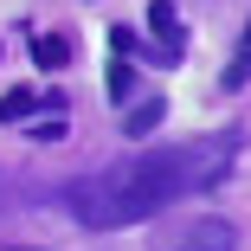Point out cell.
<instances>
[{"label": "cell", "instance_id": "1", "mask_svg": "<svg viewBox=\"0 0 251 251\" xmlns=\"http://www.w3.org/2000/svg\"><path fill=\"white\" fill-rule=\"evenodd\" d=\"M193 187H200V174H187V148H168V155H123L110 168H90V174L65 180L58 200L84 232H123V226L155 219Z\"/></svg>", "mask_w": 251, "mask_h": 251}, {"label": "cell", "instance_id": "2", "mask_svg": "<svg viewBox=\"0 0 251 251\" xmlns=\"http://www.w3.org/2000/svg\"><path fill=\"white\" fill-rule=\"evenodd\" d=\"M148 251H238V226L226 213H200V219H168L155 226Z\"/></svg>", "mask_w": 251, "mask_h": 251}, {"label": "cell", "instance_id": "3", "mask_svg": "<svg viewBox=\"0 0 251 251\" xmlns=\"http://www.w3.org/2000/svg\"><path fill=\"white\" fill-rule=\"evenodd\" d=\"M148 45H155L161 65H180L187 58V26H180L174 0H148Z\"/></svg>", "mask_w": 251, "mask_h": 251}, {"label": "cell", "instance_id": "4", "mask_svg": "<svg viewBox=\"0 0 251 251\" xmlns=\"http://www.w3.org/2000/svg\"><path fill=\"white\" fill-rule=\"evenodd\" d=\"M45 103H52V97H39L32 84H13L7 97H0V123H7V129H26V116H45Z\"/></svg>", "mask_w": 251, "mask_h": 251}, {"label": "cell", "instance_id": "5", "mask_svg": "<svg viewBox=\"0 0 251 251\" xmlns=\"http://www.w3.org/2000/svg\"><path fill=\"white\" fill-rule=\"evenodd\" d=\"M32 65H39L45 77H58V71L71 65V39H65V32H32Z\"/></svg>", "mask_w": 251, "mask_h": 251}, {"label": "cell", "instance_id": "6", "mask_svg": "<svg viewBox=\"0 0 251 251\" xmlns=\"http://www.w3.org/2000/svg\"><path fill=\"white\" fill-rule=\"evenodd\" d=\"M161 116H168V97H142V103H129V116H123V135H155L161 129Z\"/></svg>", "mask_w": 251, "mask_h": 251}, {"label": "cell", "instance_id": "7", "mask_svg": "<svg viewBox=\"0 0 251 251\" xmlns=\"http://www.w3.org/2000/svg\"><path fill=\"white\" fill-rule=\"evenodd\" d=\"M103 97H110L116 110H129V103H135V65H129V52H116V65L103 71Z\"/></svg>", "mask_w": 251, "mask_h": 251}, {"label": "cell", "instance_id": "8", "mask_svg": "<svg viewBox=\"0 0 251 251\" xmlns=\"http://www.w3.org/2000/svg\"><path fill=\"white\" fill-rule=\"evenodd\" d=\"M251 84V20H245V32H238V45H232V65H226V77H219V90H245Z\"/></svg>", "mask_w": 251, "mask_h": 251}, {"label": "cell", "instance_id": "9", "mask_svg": "<svg viewBox=\"0 0 251 251\" xmlns=\"http://www.w3.org/2000/svg\"><path fill=\"white\" fill-rule=\"evenodd\" d=\"M7 251H39V245H7Z\"/></svg>", "mask_w": 251, "mask_h": 251}]
</instances>
